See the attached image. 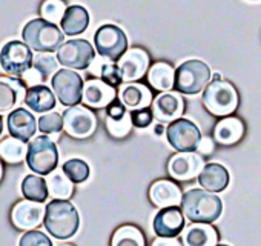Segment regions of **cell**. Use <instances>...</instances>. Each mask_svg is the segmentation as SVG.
Segmentation results:
<instances>
[{"instance_id": "1", "label": "cell", "mask_w": 261, "mask_h": 246, "mask_svg": "<svg viewBox=\"0 0 261 246\" xmlns=\"http://www.w3.org/2000/svg\"><path fill=\"white\" fill-rule=\"evenodd\" d=\"M181 211L192 223H214L223 212L221 199L206 189H189L183 194Z\"/></svg>"}, {"instance_id": "2", "label": "cell", "mask_w": 261, "mask_h": 246, "mask_svg": "<svg viewBox=\"0 0 261 246\" xmlns=\"http://www.w3.org/2000/svg\"><path fill=\"white\" fill-rule=\"evenodd\" d=\"M43 223L46 231L53 237L59 240H66L75 235V232L79 231L80 217L71 202L54 199L46 205Z\"/></svg>"}, {"instance_id": "3", "label": "cell", "mask_w": 261, "mask_h": 246, "mask_svg": "<svg viewBox=\"0 0 261 246\" xmlns=\"http://www.w3.org/2000/svg\"><path fill=\"white\" fill-rule=\"evenodd\" d=\"M22 37L31 50L46 54L59 51L65 43V33L56 23L45 19H34L28 22L22 31Z\"/></svg>"}, {"instance_id": "4", "label": "cell", "mask_w": 261, "mask_h": 246, "mask_svg": "<svg viewBox=\"0 0 261 246\" xmlns=\"http://www.w3.org/2000/svg\"><path fill=\"white\" fill-rule=\"evenodd\" d=\"M203 105L217 117H227L238 108V92L226 80H212L203 92Z\"/></svg>"}, {"instance_id": "5", "label": "cell", "mask_w": 261, "mask_h": 246, "mask_svg": "<svg viewBox=\"0 0 261 246\" xmlns=\"http://www.w3.org/2000/svg\"><path fill=\"white\" fill-rule=\"evenodd\" d=\"M27 163L30 169L39 176H49L57 169L59 150L48 136H37L28 145Z\"/></svg>"}, {"instance_id": "6", "label": "cell", "mask_w": 261, "mask_h": 246, "mask_svg": "<svg viewBox=\"0 0 261 246\" xmlns=\"http://www.w3.org/2000/svg\"><path fill=\"white\" fill-rule=\"evenodd\" d=\"M211 68L201 60L183 62L175 69V89L186 95L201 92L211 80Z\"/></svg>"}, {"instance_id": "7", "label": "cell", "mask_w": 261, "mask_h": 246, "mask_svg": "<svg viewBox=\"0 0 261 246\" xmlns=\"http://www.w3.org/2000/svg\"><path fill=\"white\" fill-rule=\"evenodd\" d=\"M34 56L33 50L19 40H11L4 45L0 51V66L7 74L22 77L27 71L33 68Z\"/></svg>"}, {"instance_id": "8", "label": "cell", "mask_w": 261, "mask_h": 246, "mask_svg": "<svg viewBox=\"0 0 261 246\" xmlns=\"http://www.w3.org/2000/svg\"><path fill=\"white\" fill-rule=\"evenodd\" d=\"M51 86L59 102L65 106H77L83 100L85 83L80 74L72 69H59L51 79Z\"/></svg>"}, {"instance_id": "9", "label": "cell", "mask_w": 261, "mask_h": 246, "mask_svg": "<svg viewBox=\"0 0 261 246\" xmlns=\"http://www.w3.org/2000/svg\"><path fill=\"white\" fill-rule=\"evenodd\" d=\"M94 43L97 53L111 62H117L127 51V39L123 30L115 25H103L97 30L94 36Z\"/></svg>"}, {"instance_id": "10", "label": "cell", "mask_w": 261, "mask_h": 246, "mask_svg": "<svg viewBox=\"0 0 261 246\" xmlns=\"http://www.w3.org/2000/svg\"><path fill=\"white\" fill-rule=\"evenodd\" d=\"M166 136H168L171 146L178 153L197 151L203 139L198 127L188 118H177L175 121L169 123V127L166 130Z\"/></svg>"}, {"instance_id": "11", "label": "cell", "mask_w": 261, "mask_h": 246, "mask_svg": "<svg viewBox=\"0 0 261 246\" xmlns=\"http://www.w3.org/2000/svg\"><path fill=\"white\" fill-rule=\"evenodd\" d=\"M95 53L88 40L74 39L65 42L57 51V60L69 69H86L94 62Z\"/></svg>"}, {"instance_id": "12", "label": "cell", "mask_w": 261, "mask_h": 246, "mask_svg": "<svg viewBox=\"0 0 261 246\" xmlns=\"http://www.w3.org/2000/svg\"><path fill=\"white\" fill-rule=\"evenodd\" d=\"M63 128L75 139L89 137L97 128V118L94 112L85 106H71L63 112Z\"/></svg>"}, {"instance_id": "13", "label": "cell", "mask_w": 261, "mask_h": 246, "mask_svg": "<svg viewBox=\"0 0 261 246\" xmlns=\"http://www.w3.org/2000/svg\"><path fill=\"white\" fill-rule=\"evenodd\" d=\"M204 168L203 159L195 153H178L171 157L168 163V173L174 180H192L200 176Z\"/></svg>"}, {"instance_id": "14", "label": "cell", "mask_w": 261, "mask_h": 246, "mask_svg": "<svg viewBox=\"0 0 261 246\" xmlns=\"http://www.w3.org/2000/svg\"><path fill=\"white\" fill-rule=\"evenodd\" d=\"M45 211L46 208H43L42 203L22 200L14 205L11 211V222L17 229L33 231L45 220Z\"/></svg>"}, {"instance_id": "15", "label": "cell", "mask_w": 261, "mask_h": 246, "mask_svg": "<svg viewBox=\"0 0 261 246\" xmlns=\"http://www.w3.org/2000/svg\"><path fill=\"white\" fill-rule=\"evenodd\" d=\"M149 68V56L142 48L127 50L118 60V69L124 82H134L142 79Z\"/></svg>"}, {"instance_id": "16", "label": "cell", "mask_w": 261, "mask_h": 246, "mask_svg": "<svg viewBox=\"0 0 261 246\" xmlns=\"http://www.w3.org/2000/svg\"><path fill=\"white\" fill-rule=\"evenodd\" d=\"M7 128L11 137L19 139L22 142H30L34 137L39 125L33 112H30L25 108H16L8 114Z\"/></svg>"}, {"instance_id": "17", "label": "cell", "mask_w": 261, "mask_h": 246, "mask_svg": "<svg viewBox=\"0 0 261 246\" xmlns=\"http://www.w3.org/2000/svg\"><path fill=\"white\" fill-rule=\"evenodd\" d=\"M185 231V214L178 206L162 208L154 218V232L159 237L174 238Z\"/></svg>"}, {"instance_id": "18", "label": "cell", "mask_w": 261, "mask_h": 246, "mask_svg": "<svg viewBox=\"0 0 261 246\" xmlns=\"http://www.w3.org/2000/svg\"><path fill=\"white\" fill-rule=\"evenodd\" d=\"M185 111V103L183 99L178 94L174 92H163L159 94L152 103V112L154 117L160 121V123H172L177 118H180V115Z\"/></svg>"}, {"instance_id": "19", "label": "cell", "mask_w": 261, "mask_h": 246, "mask_svg": "<svg viewBox=\"0 0 261 246\" xmlns=\"http://www.w3.org/2000/svg\"><path fill=\"white\" fill-rule=\"evenodd\" d=\"M115 100L114 86L101 79H91L83 86V103L91 108H105Z\"/></svg>"}, {"instance_id": "20", "label": "cell", "mask_w": 261, "mask_h": 246, "mask_svg": "<svg viewBox=\"0 0 261 246\" xmlns=\"http://www.w3.org/2000/svg\"><path fill=\"white\" fill-rule=\"evenodd\" d=\"M27 83L22 79L0 77V112L14 109L27 95Z\"/></svg>"}, {"instance_id": "21", "label": "cell", "mask_w": 261, "mask_h": 246, "mask_svg": "<svg viewBox=\"0 0 261 246\" xmlns=\"http://www.w3.org/2000/svg\"><path fill=\"white\" fill-rule=\"evenodd\" d=\"M149 199L155 206H159L162 209V208L181 205L183 194H181L178 185H175L174 182L157 180L149 188Z\"/></svg>"}, {"instance_id": "22", "label": "cell", "mask_w": 261, "mask_h": 246, "mask_svg": "<svg viewBox=\"0 0 261 246\" xmlns=\"http://www.w3.org/2000/svg\"><path fill=\"white\" fill-rule=\"evenodd\" d=\"M185 246H217L218 232L209 223H194L183 231Z\"/></svg>"}, {"instance_id": "23", "label": "cell", "mask_w": 261, "mask_h": 246, "mask_svg": "<svg viewBox=\"0 0 261 246\" xmlns=\"http://www.w3.org/2000/svg\"><path fill=\"white\" fill-rule=\"evenodd\" d=\"M198 183L209 192H221L229 185V173L220 163H207L198 176Z\"/></svg>"}, {"instance_id": "24", "label": "cell", "mask_w": 261, "mask_h": 246, "mask_svg": "<svg viewBox=\"0 0 261 246\" xmlns=\"http://www.w3.org/2000/svg\"><path fill=\"white\" fill-rule=\"evenodd\" d=\"M120 102L129 109L149 108L152 103V92L142 83H127L120 89Z\"/></svg>"}, {"instance_id": "25", "label": "cell", "mask_w": 261, "mask_h": 246, "mask_svg": "<svg viewBox=\"0 0 261 246\" xmlns=\"http://www.w3.org/2000/svg\"><path fill=\"white\" fill-rule=\"evenodd\" d=\"M243 134H244V125L237 117L221 118L214 130V139L221 145H235L237 142L241 140Z\"/></svg>"}, {"instance_id": "26", "label": "cell", "mask_w": 261, "mask_h": 246, "mask_svg": "<svg viewBox=\"0 0 261 246\" xmlns=\"http://www.w3.org/2000/svg\"><path fill=\"white\" fill-rule=\"evenodd\" d=\"M23 102L31 111L46 114L56 106V94L46 85H36L28 88Z\"/></svg>"}, {"instance_id": "27", "label": "cell", "mask_w": 261, "mask_h": 246, "mask_svg": "<svg viewBox=\"0 0 261 246\" xmlns=\"http://www.w3.org/2000/svg\"><path fill=\"white\" fill-rule=\"evenodd\" d=\"M88 25H89V14L86 8L80 5L69 7L60 22L62 31L66 36H79L86 31Z\"/></svg>"}, {"instance_id": "28", "label": "cell", "mask_w": 261, "mask_h": 246, "mask_svg": "<svg viewBox=\"0 0 261 246\" xmlns=\"http://www.w3.org/2000/svg\"><path fill=\"white\" fill-rule=\"evenodd\" d=\"M148 80L151 86H154L159 91L168 92L175 86V71L174 68L166 62H157L149 68Z\"/></svg>"}, {"instance_id": "29", "label": "cell", "mask_w": 261, "mask_h": 246, "mask_svg": "<svg viewBox=\"0 0 261 246\" xmlns=\"http://www.w3.org/2000/svg\"><path fill=\"white\" fill-rule=\"evenodd\" d=\"M22 194L27 200L43 203L49 195L48 183L43 177L30 174L22 182Z\"/></svg>"}, {"instance_id": "30", "label": "cell", "mask_w": 261, "mask_h": 246, "mask_svg": "<svg viewBox=\"0 0 261 246\" xmlns=\"http://www.w3.org/2000/svg\"><path fill=\"white\" fill-rule=\"evenodd\" d=\"M27 154H28V146L25 142L19 139L7 137L0 142V159L10 165L22 163L23 159H27Z\"/></svg>"}, {"instance_id": "31", "label": "cell", "mask_w": 261, "mask_h": 246, "mask_svg": "<svg viewBox=\"0 0 261 246\" xmlns=\"http://www.w3.org/2000/svg\"><path fill=\"white\" fill-rule=\"evenodd\" d=\"M46 183H48L49 194L54 199L68 200L72 195V192H74L72 182L65 176L63 171H54V173H51L48 176V179H46Z\"/></svg>"}, {"instance_id": "32", "label": "cell", "mask_w": 261, "mask_h": 246, "mask_svg": "<svg viewBox=\"0 0 261 246\" xmlns=\"http://www.w3.org/2000/svg\"><path fill=\"white\" fill-rule=\"evenodd\" d=\"M111 246H145V237L137 226L124 225L114 232Z\"/></svg>"}, {"instance_id": "33", "label": "cell", "mask_w": 261, "mask_h": 246, "mask_svg": "<svg viewBox=\"0 0 261 246\" xmlns=\"http://www.w3.org/2000/svg\"><path fill=\"white\" fill-rule=\"evenodd\" d=\"M62 171L72 183H83L88 180L91 169L89 165L82 159H69L63 163Z\"/></svg>"}, {"instance_id": "34", "label": "cell", "mask_w": 261, "mask_h": 246, "mask_svg": "<svg viewBox=\"0 0 261 246\" xmlns=\"http://www.w3.org/2000/svg\"><path fill=\"white\" fill-rule=\"evenodd\" d=\"M57 63H59V60L56 57H53L51 54L40 53V54L34 56L33 68L42 76L43 82H46L53 74L57 72Z\"/></svg>"}, {"instance_id": "35", "label": "cell", "mask_w": 261, "mask_h": 246, "mask_svg": "<svg viewBox=\"0 0 261 246\" xmlns=\"http://www.w3.org/2000/svg\"><path fill=\"white\" fill-rule=\"evenodd\" d=\"M66 10L68 8L63 0H45L40 7V14L45 20L51 23H57V22H62Z\"/></svg>"}, {"instance_id": "36", "label": "cell", "mask_w": 261, "mask_h": 246, "mask_svg": "<svg viewBox=\"0 0 261 246\" xmlns=\"http://www.w3.org/2000/svg\"><path fill=\"white\" fill-rule=\"evenodd\" d=\"M106 127L112 137L121 139L129 134L130 127H133V120H130V114H124L121 117H108L106 118Z\"/></svg>"}, {"instance_id": "37", "label": "cell", "mask_w": 261, "mask_h": 246, "mask_svg": "<svg viewBox=\"0 0 261 246\" xmlns=\"http://www.w3.org/2000/svg\"><path fill=\"white\" fill-rule=\"evenodd\" d=\"M39 131L45 136L59 134L63 130V117L59 112H46L37 120Z\"/></svg>"}, {"instance_id": "38", "label": "cell", "mask_w": 261, "mask_h": 246, "mask_svg": "<svg viewBox=\"0 0 261 246\" xmlns=\"http://www.w3.org/2000/svg\"><path fill=\"white\" fill-rule=\"evenodd\" d=\"M19 246H53V241L46 234L33 229L20 237Z\"/></svg>"}, {"instance_id": "39", "label": "cell", "mask_w": 261, "mask_h": 246, "mask_svg": "<svg viewBox=\"0 0 261 246\" xmlns=\"http://www.w3.org/2000/svg\"><path fill=\"white\" fill-rule=\"evenodd\" d=\"M100 76V79L111 85V86H117L123 82L121 79V74H120V69H118V65H114V63H105L100 66V71L97 72Z\"/></svg>"}, {"instance_id": "40", "label": "cell", "mask_w": 261, "mask_h": 246, "mask_svg": "<svg viewBox=\"0 0 261 246\" xmlns=\"http://www.w3.org/2000/svg\"><path fill=\"white\" fill-rule=\"evenodd\" d=\"M154 112L151 108H142V109H134L133 112H130V120H133V125L136 128H148L152 120H154Z\"/></svg>"}, {"instance_id": "41", "label": "cell", "mask_w": 261, "mask_h": 246, "mask_svg": "<svg viewBox=\"0 0 261 246\" xmlns=\"http://www.w3.org/2000/svg\"><path fill=\"white\" fill-rule=\"evenodd\" d=\"M201 156H207L214 151V142L209 139V137H203L200 145H198V150H197Z\"/></svg>"}, {"instance_id": "42", "label": "cell", "mask_w": 261, "mask_h": 246, "mask_svg": "<svg viewBox=\"0 0 261 246\" xmlns=\"http://www.w3.org/2000/svg\"><path fill=\"white\" fill-rule=\"evenodd\" d=\"M151 246H183L175 237L174 238H166V237H159L152 241Z\"/></svg>"}, {"instance_id": "43", "label": "cell", "mask_w": 261, "mask_h": 246, "mask_svg": "<svg viewBox=\"0 0 261 246\" xmlns=\"http://www.w3.org/2000/svg\"><path fill=\"white\" fill-rule=\"evenodd\" d=\"M163 131H165V128H163V125H157V127H155V134H157V136H160V134H163Z\"/></svg>"}, {"instance_id": "44", "label": "cell", "mask_w": 261, "mask_h": 246, "mask_svg": "<svg viewBox=\"0 0 261 246\" xmlns=\"http://www.w3.org/2000/svg\"><path fill=\"white\" fill-rule=\"evenodd\" d=\"M2 133H4V117L0 115V136H2Z\"/></svg>"}, {"instance_id": "45", "label": "cell", "mask_w": 261, "mask_h": 246, "mask_svg": "<svg viewBox=\"0 0 261 246\" xmlns=\"http://www.w3.org/2000/svg\"><path fill=\"white\" fill-rule=\"evenodd\" d=\"M4 177V165H2V159H0V182H2Z\"/></svg>"}, {"instance_id": "46", "label": "cell", "mask_w": 261, "mask_h": 246, "mask_svg": "<svg viewBox=\"0 0 261 246\" xmlns=\"http://www.w3.org/2000/svg\"><path fill=\"white\" fill-rule=\"evenodd\" d=\"M214 80H221V76L220 74H214Z\"/></svg>"}, {"instance_id": "47", "label": "cell", "mask_w": 261, "mask_h": 246, "mask_svg": "<svg viewBox=\"0 0 261 246\" xmlns=\"http://www.w3.org/2000/svg\"><path fill=\"white\" fill-rule=\"evenodd\" d=\"M57 246H72V244H69V243H62V244H57Z\"/></svg>"}, {"instance_id": "48", "label": "cell", "mask_w": 261, "mask_h": 246, "mask_svg": "<svg viewBox=\"0 0 261 246\" xmlns=\"http://www.w3.org/2000/svg\"><path fill=\"white\" fill-rule=\"evenodd\" d=\"M217 246H229V244H217Z\"/></svg>"}]
</instances>
